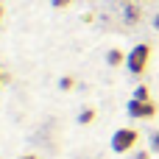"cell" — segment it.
<instances>
[{
    "label": "cell",
    "mask_w": 159,
    "mask_h": 159,
    "mask_svg": "<svg viewBox=\"0 0 159 159\" xmlns=\"http://www.w3.org/2000/svg\"><path fill=\"white\" fill-rule=\"evenodd\" d=\"M148 61H151V45L148 42H140L131 48V53L126 56V67L131 75H143L148 70Z\"/></svg>",
    "instance_id": "6da1fadb"
},
{
    "label": "cell",
    "mask_w": 159,
    "mask_h": 159,
    "mask_svg": "<svg viewBox=\"0 0 159 159\" xmlns=\"http://www.w3.org/2000/svg\"><path fill=\"white\" fill-rule=\"evenodd\" d=\"M140 143V131L131 129V126H123L112 134V151L115 154H131Z\"/></svg>",
    "instance_id": "7a4b0ae2"
},
{
    "label": "cell",
    "mask_w": 159,
    "mask_h": 159,
    "mask_svg": "<svg viewBox=\"0 0 159 159\" xmlns=\"http://www.w3.org/2000/svg\"><path fill=\"white\" fill-rule=\"evenodd\" d=\"M157 112H159L157 101H137V98L129 101V115H131L134 120H154Z\"/></svg>",
    "instance_id": "3957f363"
},
{
    "label": "cell",
    "mask_w": 159,
    "mask_h": 159,
    "mask_svg": "<svg viewBox=\"0 0 159 159\" xmlns=\"http://www.w3.org/2000/svg\"><path fill=\"white\" fill-rule=\"evenodd\" d=\"M106 61H109V67H120V64H126V53L117 50V48H112L106 53Z\"/></svg>",
    "instance_id": "277c9868"
},
{
    "label": "cell",
    "mask_w": 159,
    "mask_h": 159,
    "mask_svg": "<svg viewBox=\"0 0 159 159\" xmlns=\"http://www.w3.org/2000/svg\"><path fill=\"white\" fill-rule=\"evenodd\" d=\"M92 120H95V109H92V106H87V109L78 112V123H81V126H89Z\"/></svg>",
    "instance_id": "5b68a950"
},
{
    "label": "cell",
    "mask_w": 159,
    "mask_h": 159,
    "mask_svg": "<svg viewBox=\"0 0 159 159\" xmlns=\"http://www.w3.org/2000/svg\"><path fill=\"white\" fill-rule=\"evenodd\" d=\"M123 14H126V22H137V20H140V8H137V6H126Z\"/></svg>",
    "instance_id": "8992f818"
},
{
    "label": "cell",
    "mask_w": 159,
    "mask_h": 159,
    "mask_svg": "<svg viewBox=\"0 0 159 159\" xmlns=\"http://www.w3.org/2000/svg\"><path fill=\"white\" fill-rule=\"evenodd\" d=\"M131 98H137V101H151V92H148V87L145 84H140L137 89H134V95Z\"/></svg>",
    "instance_id": "52a82bcc"
},
{
    "label": "cell",
    "mask_w": 159,
    "mask_h": 159,
    "mask_svg": "<svg viewBox=\"0 0 159 159\" xmlns=\"http://www.w3.org/2000/svg\"><path fill=\"white\" fill-rule=\"evenodd\" d=\"M148 151H151V154H157V157H159V131H154V134L148 137Z\"/></svg>",
    "instance_id": "ba28073f"
},
{
    "label": "cell",
    "mask_w": 159,
    "mask_h": 159,
    "mask_svg": "<svg viewBox=\"0 0 159 159\" xmlns=\"http://www.w3.org/2000/svg\"><path fill=\"white\" fill-rule=\"evenodd\" d=\"M59 87H61V89H64V92H70V89H73V87H75V78H73V75H64V78H61V81H59Z\"/></svg>",
    "instance_id": "9c48e42d"
},
{
    "label": "cell",
    "mask_w": 159,
    "mask_h": 159,
    "mask_svg": "<svg viewBox=\"0 0 159 159\" xmlns=\"http://www.w3.org/2000/svg\"><path fill=\"white\" fill-rule=\"evenodd\" d=\"M131 159H151V151H134Z\"/></svg>",
    "instance_id": "30bf717a"
},
{
    "label": "cell",
    "mask_w": 159,
    "mask_h": 159,
    "mask_svg": "<svg viewBox=\"0 0 159 159\" xmlns=\"http://www.w3.org/2000/svg\"><path fill=\"white\" fill-rule=\"evenodd\" d=\"M73 0H53V8H67Z\"/></svg>",
    "instance_id": "8fae6325"
},
{
    "label": "cell",
    "mask_w": 159,
    "mask_h": 159,
    "mask_svg": "<svg viewBox=\"0 0 159 159\" xmlns=\"http://www.w3.org/2000/svg\"><path fill=\"white\" fill-rule=\"evenodd\" d=\"M20 159H39L36 154H25V157H20Z\"/></svg>",
    "instance_id": "7c38bea8"
},
{
    "label": "cell",
    "mask_w": 159,
    "mask_h": 159,
    "mask_svg": "<svg viewBox=\"0 0 159 159\" xmlns=\"http://www.w3.org/2000/svg\"><path fill=\"white\" fill-rule=\"evenodd\" d=\"M154 28H157V31H159V14H157V17H154Z\"/></svg>",
    "instance_id": "4fadbf2b"
},
{
    "label": "cell",
    "mask_w": 159,
    "mask_h": 159,
    "mask_svg": "<svg viewBox=\"0 0 159 159\" xmlns=\"http://www.w3.org/2000/svg\"><path fill=\"white\" fill-rule=\"evenodd\" d=\"M0 20H3V6H0Z\"/></svg>",
    "instance_id": "5bb4252c"
},
{
    "label": "cell",
    "mask_w": 159,
    "mask_h": 159,
    "mask_svg": "<svg viewBox=\"0 0 159 159\" xmlns=\"http://www.w3.org/2000/svg\"><path fill=\"white\" fill-rule=\"evenodd\" d=\"M0 84H3V73H0Z\"/></svg>",
    "instance_id": "9a60e30c"
}]
</instances>
